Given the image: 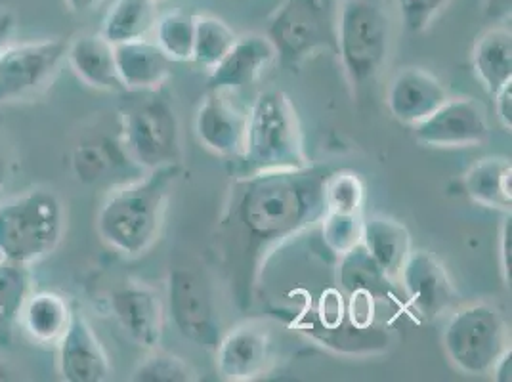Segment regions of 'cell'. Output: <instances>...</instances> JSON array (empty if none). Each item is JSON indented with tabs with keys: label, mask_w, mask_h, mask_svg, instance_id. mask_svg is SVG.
I'll list each match as a JSON object with an SVG mask.
<instances>
[{
	"label": "cell",
	"mask_w": 512,
	"mask_h": 382,
	"mask_svg": "<svg viewBox=\"0 0 512 382\" xmlns=\"http://www.w3.org/2000/svg\"><path fill=\"white\" fill-rule=\"evenodd\" d=\"M119 77L127 92L157 90L171 77L172 60L148 39L113 44Z\"/></svg>",
	"instance_id": "ffe728a7"
},
{
	"label": "cell",
	"mask_w": 512,
	"mask_h": 382,
	"mask_svg": "<svg viewBox=\"0 0 512 382\" xmlns=\"http://www.w3.org/2000/svg\"><path fill=\"white\" fill-rule=\"evenodd\" d=\"M363 218L365 216H337L323 214L321 216V235L325 247L339 256L346 255L356 245L362 243Z\"/></svg>",
	"instance_id": "d6a6232c"
},
{
	"label": "cell",
	"mask_w": 512,
	"mask_h": 382,
	"mask_svg": "<svg viewBox=\"0 0 512 382\" xmlns=\"http://www.w3.org/2000/svg\"><path fill=\"white\" fill-rule=\"evenodd\" d=\"M216 371L222 381L251 382L270 373L276 350L270 331L258 321H243L226 331L216 350Z\"/></svg>",
	"instance_id": "7c38bea8"
},
{
	"label": "cell",
	"mask_w": 512,
	"mask_h": 382,
	"mask_svg": "<svg viewBox=\"0 0 512 382\" xmlns=\"http://www.w3.org/2000/svg\"><path fill=\"white\" fill-rule=\"evenodd\" d=\"M499 270L505 287H511L512 270V218L511 214L503 220L499 230Z\"/></svg>",
	"instance_id": "e575fe53"
},
{
	"label": "cell",
	"mask_w": 512,
	"mask_h": 382,
	"mask_svg": "<svg viewBox=\"0 0 512 382\" xmlns=\"http://www.w3.org/2000/svg\"><path fill=\"white\" fill-rule=\"evenodd\" d=\"M119 111V138L132 165L142 170L182 163V134L169 96L157 90L136 92Z\"/></svg>",
	"instance_id": "8992f818"
},
{
	"label": "cell",
	"mask_w": 512,
	"mask_h": 382,
	"mask_svg": "<svg viewBox=\"0 0 512 382\" xmlns=\"http://www.w3.org/2000/svg\"><path fill=\"white\" fill-rule=\"evenodd\" d=\"M367 188L354 170H331L323 186V214L363 216Z\"/></svg>",
	"instance_id": "f1b7e54d"
},
{
	"label": "cell",
	"mask_w": 512,
	"mask_h": 382,
	"mask_svg": "<svg viewBox=\"0 0 512 382\" xmlns=\"http://www.w3.org/2000/svg\"><path fill=\"white\" fill-rule=\"evenodd\" d=\"M69 300L56 291H31L23 302L18 323L37 344L56 346L73 319Z\"/></svg>",
	"instance_id": "7402d4cb"
},
{
	"label": "cell",
	"mask_w": 512,
	"mask_h": 382,
	"mask_svg": "<svg viewBox=\"0 0 512 382\" xmlns=\"http://www.w3.org/2000/svg\"><path fill=\"white\" fill-rule=\"evenodd\" d=\"M442 342L449 361L472 377L490 373L497 358L511 348L505 316L490 302H472L455 310Z\"/></svg>",
	"instance_id": "ba28073f"
},
{
	"label": "cell",
	"mask_w": 512,
	"mask_h": 382,
	"mask_svg": "<svg viewBox=\"0 0 512 382\" xmlns=\"http://www.w3.org/2000/svg\"><path fill=\"white\" fill-rule=\"evenodd\" d=\"M413 128L415 140L428 148H472L490 138L486 109L472 98H448Z\"/></svg>",
	"instance_id": "4fadbf2b"
},
{
	"label": "cell",
	"mask_w": 512,
	"mask_h": 382,
	"mask_svg": "<svg viewBox=\"0 0 512 382\" xmlns=\"http://www.w3.org/2000/svg\"><path fill=\"white\" fill-rule=\"evenodd\" d=\"M134 382H195L199 381L197 371L184 358L161 350L159 346L150 350L148 358L142 361L130 375Z\"/></svg>",
	"instance_id": "1f68e13d"
},
{
	"label": "cell",
	"mask_w": 512,
	"mask_h": 382,
	"mask_svg": "<svg viewBox=\"0 0 512 382\" xmlns=\"http://www.w3.org/2000/svg\"><path fill=\"white\" fill-rule=\"evenodd\" d=\"M363 249L379 264L386 276L398 283L400 272L411 255V234L400 220L384 214L363 218Z\"/></svg>",
	"instance_id": "44dd1931"
},
{
	"label": "cell",
	"mask_w": 512,
	"mask_h": 382,
	"mask_svg": "<svg viewBox=\"0 0 512 382\" xmlns=\"http://www.w3.org/2000/svg\"><path fill=\"white\" fill-rule=\"evenodd\" d=\"M157 20V0H115L100 35L111 44L148 39Z\"/></svg>",
	"instance_id": "4316f807"
},
{
	"label": "cell",
	"mask_w": 512,
	"mask_h": 382,
	"mask_svg": "<svg viewBox=\"0 0 512 382\" xmlns=\"http://www.w3.org/2000/svg\"><path fill=\"white\" fill-rule=\"evenodd\" d=\"M449 0H398L400 16L411 33H423Z\"/></svg>",
	"instance_id": "836d02e7"
},
{
	"label": "cell",
	"mask_w": 512,
	"mask_h": 382,
	"mask_svg": "<svg viewBox=\"0 0 512 382\" xmlns=\"http://www.w3.org/2000/svg\"><path fill=\"white\" fill-rule=\"evenodd\" d=\"M155 43L172 62H192L195 39V16L186 12H171L157 20Z\"/></svg>",
	"instance_id": "4dcf8cb0"
},
{
	"label": "cell",
	"mask_w": 512,
	"mask_h": 382,
	"mask_svg": "<svg viewBox=\"0 0 512 382\" xmlns=\"http://www.w3.org/2000/svg\"><path fill=\"white\" fill-rule=\"evenodd\" d=\"M65 50L62 39L10 44L0 54V107L50 85L65 62Z\"/></svg>",
	"instance_id": "30bf717a"
},
{
	"label": "cell",
	"mask_w": 512,
	"mask_h": 382,
	"mask_svg": "<svg viewBox=\"0 0 512 382\" xmlns=\"http://www.w3.org/2000/svg\"><path fill=\"white\" fill-rule=\"evenodd\" d=\"M331 167L235 176L213 234V255L224 287L241 312L255 302L268 258L289 239L320 224L323 186Z\"/></svg>",
	"instance_id": "6da1fadb"
},
{
	"label": "cell",
	"mask_w": 512,
	"mask_h": 382,
	"mask_svg": "<svg viewBox=\"0 0 512 382\" xmlns=\"http://www.w3.org/2000/svg\"><path fill=\"white\" fill-rule=\"evenodd\" d=\"M109 310L128 339L140 348L159 346L165 327V306L161 295L142 281H127L109 297Z\"/></svg>",
	"instance_id": "5bb4252c"
},
{
	"label": "cell",
	"mask_w": 512,
	"mask_h": 382,
	"mask_svg": "<svg viewBox=\"0 0 512 382\" xmlns=\"http://www.w3.org/2000/svg\"><path fill=\"white\" fill-rule=\"evenodd\" d=\"M463 188L482 207L511 214L512 165L507 157H484L463 174Z\"/></svg>",
	"instance_id": "603a6c76"
},
{
	"label": "cell",
	"mask_w": 512,
	"mask_h": 382,
	"mask_svg": "<svg viewBox=\"0 0 512 382\" xmlns=\"http://www.w3.org/2000/svg\"><path fill=\"white\" fill-rule=\"evenodd\" d=\"M342 0H283L270 16L266 37L285 67L297 69L318 52L337 54Z\"/></svg>",
	"instance_id": "52a82bcc"
},
{
	"label": "cell",
	"mask_w": 512,
	"mask_h": 382,
	"mask_svg": "<svg viewBox=\"0 0 512 382\" xmlns=\"http://www.w3.org/2000/svg\"><path fill=\"white\" fill-rule=\"evenodd\" d=\"M167 306L178 333L197 348L214 352L222 339V321L213 285L195 266H174L167 279Z\"/></svg>",
	"instance_id": "9c48e42d"
},
{
	"label": "cell",
	"mask_w": 512,
	"mask_h": 382,
	"mask_svg": "<svg viewBox=\"0 0 512 382\" xmlns=\"http://www.w3.org/2000/svg\"><path fill=\"white\" fill-rule=\"evenodd\" d=\"M310 159L304 148L299 111L283 90H264L247 111L243 151L235 176L304 169Z\"/></svg>",
	"instance_id": "3957f363"
},
{
	"label": "cell",
	"mask_w": 512,
	"mask_h": 382,
	"mask_svg": "<svg viewBox=\"0 0 512 382\" xmlns=\"http://www.w3.org/2000/svg\"><path fill=\"white\" fill-rule=\"evenodd\" d=\"M65 4L75 14H86V12H92L94 8H98L102 4V0H65Z\"/></svg>",
	"instance_id": "ab89813d"
},
{
	"label": "cell",
	"mask_w": 512,
	"mask_h": 382,
	"mask_svg": "<svg viewBox=\"0 0 512 382\" xmlns=\"http://www.w3.org/2000/svg\"><path fill=\"white\" fill-rule=\"evenodd\" d=\"M472 67L478 81L493 96L512 81V35L505 27L482 33L472 48Z\"/></svg>",
	"instance_id": "d4e9b609"
},
{
	"label": "cell",
	"mask_w": 512,
	"mask_h": 382,
	"mask_svg": "<svg viewBox=\"0 0 512 382\" xmlns=\"http://www.w3.org/2000/svg\"><path fill=\"white\" fill-rule=\"evenodd\" d=\"M448 98V90L427 69L404 67L390 81L386 106L396 121L415 127Z\"/></svg>",
	"instance_id": "e0dca14e"
},
{
	"label": "cell",
	"mask_w": 512,
	"mask_h": 382,
	"mask_svg": "<svg viewBox=\"0 0 512 382\" xmlns=\"http://www.w3.org/2000/svg\"><path fill=\"white\" fill-rule=\"evenodd\" d=\"M6 182H8V161H6V155L0 146V190L6 186Z\"/></svg>",
	"instance_id": "60d3db41"
},
{
	"label": "cell",
	"mask_w": 512,
	"mask_h": 382,
	"mask_svg": "<svg viewBox=\"0 0 512 382\" xmlns=\"http://www.w3.org/2000/svg\"><path fill=\"white\" fill-rule=\"evenodd\" d=\"M125 163L132 161L128 159L119 134L115 140L109 136L86 138L71 151V170L83 184H98Z\"/></svg>",
	"instance_id": "484cf974"
},
{
	"label": "cell",
	"mask_w": 512,
	"mask_h": 382,
	"mask_svg": "<svg viewBox=\"0 0 512 382\" xmlns=\"http://www.w3.org/2000/svg\"><path fill=\"white\" fill-rule=\"evenodd\" d=\"M65 234V205L48 188H33L0 203V258L35 266L52 255Z\"/></svg>",
	"instance_id": "277c9868"
},
{
	"label": "cell",
	"mask_w": 512,
	"mask_h": 382,
	"mask_svg": "<svg viewBox=\"0 0 512 382\" xmlns=\"http://www.w3.org/2000/svg\"><path fill=\"white\" fill-rule=\"evenodd\" d=\"M339 283L344 297H367L375 302L392 298L402 304L396 298V283L384 274L379 264L363 249L362 243L341 256Z\"/></svg>",
	"instance_id": "cb8c5ba5"
},
{
	"label": "cell",
	"mask_w": 512,
	"mask_h": 382,
	"mask_svg": "<svg viewBox=\"0 0 512 382\" xmlns=\"http://www.w3.org/2000/svg\"><path fill=\"white\" fill-rule=\"evenodd\" d=\"M65 62L85 85L107 92H127L117 71L115 46L100 33H85L69 41Z\"/></svg>",
	"instance_id": "d6986e66"
},
{
	"label": "cell",
	"mask_w": 512,
	"mask_h": 382,
	"mask_svg": "<svg viewBox=\"0 0 512 382\" xmlns=\"http://www.w3.org/2000/svg\"><path fill=\"white\" fill-rule=\"evenodd\" d=\"M274 60H278L276 48L266 35H241L235 39L230 52L211 69L207 90L234 92L253 85Z\"/></svg>",
	"instance_id": "ac0fdd59"
},
{
	"label": "cell",
	"mask_w": 512,
	"mask_h": 382,
	"mask_svg": "<svg viewBox=\"0 0 512 382\" xmlns=\"http://www.w3.org/2000/svg\"><path fill=\"white\" fill-rule=\"evenodd\" d=\"M31 291L29 268L0 258V344H10L23 302Z\"/></svg>",
	"instance_id": "83f0119b"
},
{
	"label": "cell",
	"mask_w": 512,
	"mask_h": 382,
	"mask_svg": "<svg viewBox=\"0 0 512 382\" xmlns=\"http://www.w3.org/2000/svg\"><path fill=\"white\" fill-rule=\"evenodd\" d=\"M491 377H493V381L497 382H511L512 377V350H505L497 361L493 363V367H491Z\"/></svg>",
	"instance_id": "74e56055"
},
{
	"label": "cell",
	"mask_w": 512,
	"mask_h": 382,
	"mask_svg": "<svg viewBox=\"0 0 512 382\" xmlns=\"http://www.w3.org/2000/svg\"><path fill=\"white\" fill-rule=\"evenodd\" d=\"M16 31V16L10 10H0V54L10 46Z\"/></svg>",
	"instance_id": "8d00e7d4"
},
{
	"label": "cell",
	"mask_w": 512,
	"mask_h": 382,
	"mask_svg": "<svg viewBox=\"0 0 512 382\" xmlns=\"http://www.w3.org/2000/svg\"><path fill=\"white\" fill-rule=\"evenodd\" d=\"M392 22L383 0H342L337 23V56L350 86L373 85L390 56Z\"/></svg>",
	"instance_id": "5b68a950"
},
{
	"label": "cell",
	"mask_w": 512,
	"mask_h": 382,
	"mask_svg": "<svg viewBox=\"0 0 512 382\" xmlns=\"http://www.w3.org/2000/svg\"><path fill=\"white\" fill-rule=\"evenodd\" d=\"M495 102V115L499 119V123L503 128H507L511 132L512 128V81L507 85L501 86L493 96Z\"/></svg>",
	"instance_id": "d590c367"
},
{
	"label": "cell",
	"mask_w": 512,
	"mask_h": 382,
	"mask_svg": "<svg viewBox=\"0 0 512 382\" xmlns=\"http://www.w3.org/2000/svg\"><path fill=\"white\" fill-rule=\"evenodd\" d=\"M247 130V111L235 106L224 90H207L195 115V134L222 157H239Z\"/></svg>",
	"instance_id": "2e32d148"
},
{
	"label": "cell",
	"mask_w": 512,
	"mask_h": 382,
	"mask_svg": "<svg viewBox=\"0 0 512 382\" xmlns=\"http://www.w3.org/2000/svg\"><path fill=\"white\" fill-rule=\"evenodd\" d=\"M182 176V163L148 170L146 176L113 190L96 218L109 249L127 258L146 255L157 243L171 191Z\"/></svg>",
	"instance_id": "7a4b0ae2"
},
{
	"label": "cell",
	"mask_w": 512,
	"mask_h": 382,
	"mask_svg": "<svg viewBox=\"0 0 512 382\" xmlns=\"http://www.w3.org/2000/svg\"><path fill=\"white\" fill-rule=\"evenodd\" d=\"M58 348V373L67 382H106L113 369L90 321L75 312Z\"/></svg>",
	"instance_id": "9a60e30c"
},
{
	"label": "cell",
	"mask_w": 512,
	"mask_h": 382,
	"mask_svg": "<svg viewBox=\"0 0 512 382\" xmlns=\"http://www.w3.org/2000/svg\"><path fill=\"white\" fill-rule=\"evenodd\" d=\"M512 0H484V16L488 20L511 18Z\"/></svg>",
	"instance_id": "f35d334b"
},
{
	"label": "cell",
	"mask_w": 512,
	"mask_h": 382,
	"mask_svg": "<svg viewBox=\"0 0 512 382\" xmlns=\"http://www.w3.org/2000/svg\"><path fill=\"white\" fill-rule=\"evenodd\" d=\"M398 283L404 291V306L411 316L430 323L451 310L457 300V289L444 262L428 251H411L400 272Z\"/></svg>",
	"instance_id": "8fae6325"
},
{
	"label": "cell",
	"mask_w": 512,
	"mask_h": 382,
	"mask_svg": "<svg viewBox=\"0 0 512 382\" xmlns=\"http://www.w3.org/2000/svg\"><path fill=\"white\" fill-rule=\"evenodd\" d=\"M234 29L214 16H195V39H193V64L213 69L234 46Z\"/></svg>",
	"instance_id": "f546056e"
}]
</instances>
